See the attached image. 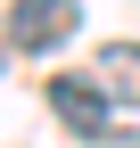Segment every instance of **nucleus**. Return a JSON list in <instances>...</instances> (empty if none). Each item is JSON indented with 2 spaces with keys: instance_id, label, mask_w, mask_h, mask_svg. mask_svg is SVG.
Returning <instances> with one entry per match:
<instances>
[{
  "instance_id": "1",
  "label": "nucleus",
  "mask_w": 140,
  "mask_h": 148,
  "mask_svg": "<svg viewBox=\"0 0 140 148\" xmlns=\"http://www.w3.org/2000/svg\"><path fill=\"white\" fill-rule=\"evenodd\" d=\"M74 25H82V0H16L8 41H16V58H49Z\"/></svg>"
},
{
  "instance_id": "2",
  "label": "nucleus",
  "mask_w": 140,
  "mask_h": 148,
  "mask_svg": "<svg viewBox=\"0 0 140 148\" xmlns=\"http://www.w3.org/2000/svg\"><path fill=\"white\" fill-rule=\"evenodd\" d=\"M49 107H58V123H74V132H107V115H115V99H107L99 74H58V82H49Z\"/></svg>"
},
{
  "instance_id": "3",
  "label": "nucleus",
  "mask_w": 140,
  "mask_h": 148,
  "mask_svg": "<svg viewBox=\"0 0 140 148\" xmlns=\"http://www.w3.org/2000/svg\"><path fill=\"white\" fill-rule=\"evenodd\" d=\"M91 74L107 82L115 107H140V41H99L91 49Z\"/></svg>"
}]
</instances>
